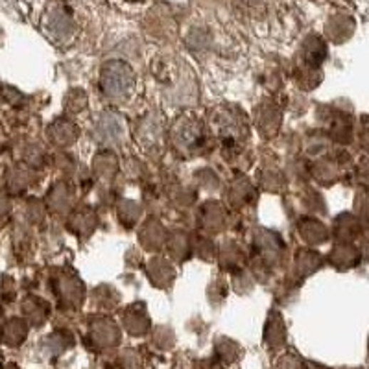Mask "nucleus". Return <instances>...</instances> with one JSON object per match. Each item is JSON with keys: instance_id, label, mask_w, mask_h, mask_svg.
I'll return each mask as SVG.
<instances>
[{"instance_id": "1", "label": "nucleus", "mask_w": 369, "mask_h": 369, "mask_svg": "<svg viewBox=\"0 0 369 369\" xmlns=\"http://www.w3.org/2000/svg\"><path fill=\"white\" fill-rule=\"evenodd\" d=\"M131 85V74L126 65L111 63L105 67L104 73V89L108 96H124Z\"/></svg>"}]
</instances>
